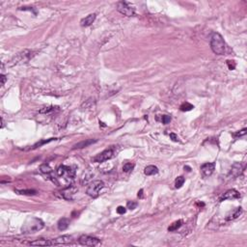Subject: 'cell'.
I'll return each mask as SVG.
<instances>
[{"mask_svg":"<svg viewBox=\"0 0 247 247\" xmlns=\"http://www.w3.org/2000/svg\"><path fill=\"white\" fill-rule=\"evenodd\" d=\"M210 48L215 54L223 55L226 50V45L223 37L219 33L215 32L211 35L210 38Z\"/></svg>","mask_w":247,"mask_h":247,"instance_id":"1","label":"cell"},{"mask_svg":"<svg viewBox=\"0 0 247 247\" xmlns=\"http://www.w3.org/2000/svg\"><path fill=\"white\" fill-rule=\"evenodd\" d=\"M45 227L44 221L37 217H32L28 219L22 227V233L24 234H30V233H36Z\"/></svg>","mask_w":247,"mask_h":247,"instance_id":"2","label":"cell"},{"mask_svg":"<svg viewBox=\"0 0 247 247\" xmlns=\"http://www.w3.org/2000/svg\"><path fill=\"white\" fill-rule=\"evenodd\" d=\"M104 187V183L103 181H94L89 184L86 193L92 198H97L99 195L100 190Z\"/></svg>","mask_w":247,"mask_h":247,"instance_id":"3","label":"cell"},{"mask_svg":"<svg viewBox=\"0 0 247 247\" xmlns=\"http://www.w3.org/2000/svg\"><path fill=\"white\" fill-rule=\"evenodd\" d=\"M57 175L61 178H64L67 181H73L75 177V170L70 166L61 165L57 169Z\"/></svg>","mask_w":247,"mask_h":247,"instance_id":"4","label":"cell"},{"mask_svg":"<svg viewBox=\"0 0 247 247\" xmlns=\"http://www.w3.org/2000/svg\"><path fill=\"white\" fill-rule=\"evenodd\" d=\"M114 157V151L112 149H107L104 152H101L100 154L97 155L96 157H94L92 158V161L97 163H101L104 161H106L110 158H112Z\"/></svg>","mask_w":247,"mask_h":247,"instance_id":"5","label":"cell"},{"mask_svg":"<svg viewBox=\"0 0 247 247\" xmlns=\"http://www.w3.org/2000/svg\"><path fill=\"white\" fill-rule=\"evenodd\" d=\"M117 11L126 15V16H132L134 15V9L132 7H130L129 5V3L126 2V1H121V2H118L117 4Z\"/></svg>","mask_w":247,"mask_h":247,"instance_id":"6","label":"cell"},{"mask_svg":"<svg viewBox=\"0 0 247 247\" xmlns=\"http://www.w3.org/2000/svg\"><path fill=\"white\" fill-rule=\"evenodd\" d=\"M78 242L81 245L84 246H97L100 243L98 237L95 236H87V235H83L78 238Z\"/></svg>","mask_w":247,"mask_h":247,"instance_id":"7","label":"cell"},{"mask_svg":"<svg viewBox=\"0 0 247 247\" xmlns=\"http://www.w3.org/2000/svg\"><path fill=\"white\" fill-rule=\"evenodd\" d=\"M215 169V163L214 162H208L201 166V172L204 177H209L214 173Z\"/></svg>","mask_w":247,"mask_h":247,"instance_id":"8","label":"cell"},{"mask_svg":"<svg viewBox=\"0 0 247 247\" xmlns=\"http://www.w3.org/2000/svg\"><path fill=\"white\" fill-rule=\"evenodd\" d=\"M77 192V188L74 186H69V187H67V188H65L61 194H62V197L68 201H72L73 199V195Z\"/></svg>","mask_w":247,"mask_h":247,"instance_id":"9","label":"cell"},{"mask_svg":"<svg viewBox=\"0 0 247 247\" xmlns=\"http://www.w3.org/2000/svg\"><path fill=\"white\" fill-rule=\"evenodd\" d=\"M240 197V194L238 191H236V189H229L227 190L222 196H221L220 201H224V200H234V199H237Z\"/></svg>","mask_w":247,"mask_h":247,"instance_id":"10","label":"cell"},{"mask_svg":"<svg viewBox=\"0 0 247 247\" xmlns=\"http://www.w3.org/2000/svg\"><path fill=\"white\" fill-rule=\"evenodd\" d=\"M30 245L33 246H50V245H55L53 240H45V238H41V240H36L34 241H31L29 243Z\"/></svg>","mask_w":247,"mask_h":247,"instance_id":"11","label":"cell"},{"mask_svg":"<svg viewBox=\"0 0 247 247\" xmlns=\"http://www.w3.org/2000/svg\"><path fill=\"white\" fill-rule=\"evenodd\" d=\"M96 20V14H90L88 15L87 16H85L84 19L81 20L80 21V25L83 27H87V26H90V25L95 21Z\"/></svg>","mask_w":247,"mask_h":247,"instance_id":"12","label":"cell"},{"mask_svg":"<svg viewBox=\"0 0 247 247\" xmlns=\"http://www.w3.org/2000/svg\"><path fill=\"white\" fill-rule=\"evenodd\" d=\"M242 171V166L240 163H235L231 169V171H230V174L229 176L230 177H233V178H236L237 176H240V173Z\"/></svg>","mask_w":247,"mask_h":247,"instance_id":"13","label":"cell"},{"mask_svg":"<svg viewBox=\"0 0 247 247\" xmlns=\"http://www.w3.org/2000/svg\"><path fill=\"white\" fill-rule=\"evenodd\" d=\"M72 240H73V237L71 236H68V235L58 236L55 238V240H53L55 244H67V243H70Z\"/></svg>","mask_w":247,"mask_h":247,"instance_id":"14","label":"cell"},{"mask_svg":"<svg viewBox=\"0 0 247 247\" xmlns=\"http://www.w3.org/2000/svg\"><path fill=\"white\" fill-rule=\"evenodd\" d=\"M97 142V140H93V139H87L85 141H81L77 144H75L73 149H81V148H85V147H88L90 146L91 144Z\"/></svg>","mask_w":247,"mask_h":247,"instance_id":"15","label":"cell"},{"mask_svg":"<svg viewBox=\"0 0 247 247\" xmlns=\"http://www.w3.org/2000/svg\"><path fill=\"white\" fill-rule=\"evenodd\" d=\"M69 224H70L69 219L66 218V217H63L58 221L57 225H58V229L60 230V231H65V230L69 227Z\"/></svg>","mask_w":247,"mask_h":247,"instance_id":"16","label":"cell"},{"mask_svg":"<svg viewBox=\"0 0 247 247\" xmlns=\"http://www.w3.org/2000/svg\"><path fill=\"white\" fill-rule=\"evenodd\" d=\"M242 214V209L240 207L236 208L235 210H233L231 214H230L228 216H227V220H234V219H236L238 216Z\"/></svg>","mask_w":247,"mask_h":247,"instance_id":"17","label":"cell"},{"mask_svg":"<svg viewBox=\"0 0 247 247\" xmlns=\"http://www.w3.org/2000/svg\"><path fill=\"white\" fill-rule=\"evenodd\" d=\"M144 173L145 175L147 176H152V175H155V174H157L158 173V168L155 165H149L145 168L144 170Z\"/></svg>","mask_w":247,"mask_h":247,"instance_id":"18","label":"cell"},{"mask_svg":"<svg viewBox=\"0 0 247 247\" xmlns=\"http://www.w3.org/2000/svg\"><path fill=\"white\" fill-rule=\"evenodd\" d=\"M183 225V221L182 220H177L175 222H173L171 225L168 227V231L169 232H174V231H177V230L180 228L181 226Z\"/></svg>","mask_w":247,"mask_h":247,"instance_id":"19","label":"cell"},{"mask_svg":"<svg viewBox=\"0 0 247 247\" xmlns=\"http://www.w3.org/2000/svg\"><path fill=\"white\" fill-rule=\"evenodd\" d=\"M40 170H41V172L42 174H46V175H50V174L52 173V169L49 167L48 164H42V165H41Z\"/></svg>","mask_w":247,"mask_h":247,"instance_id":"20","label":"cell"},{"mask_svg":"<svg viewBox=\"0 0 247 247\" xmlns=\"http://www.w3.org/2000/svg\"><path fill=\"white\" fill-rule=\"evenodd\" d=\"M194 108V106L189 104V103H183L181 106H180V109L182 110V111H190V110H192Z\"/></svg>","mask_w":247,"mask_h":247,"instance_id":"21","label":"cell"},{"mask_svg":"<svg viewBox=\"0 0 247 247\" xmlns=\"http://www.w3.org/2000/svg\"><path fill=\"white\" fill-rule=\"evenodd\" d=\"M183 183H184V178L183 176L178 177L175 181V187L176 188H181V187L183 185Z\"/></svg>","mask_w":247,"mask_h":247,"instance_id":"22","label":"cell"},{"mask_svg":"<svg viewBox=\"0 0 247 247\" xmlns=\"http://www.w3.org/2000/svg\"><path fill=\"white\" fill-rule=\"evenodd\" d=\"M55 108H57V107H55V106H48V107H44V108H42V109L40 110V113H42V114H47V113H50V112L54 111Z\"/></svg>","mask_w":247,"mask_h":247,"instance_id":"23","label":"cell"},{"mask_svg":"<svg viewBox=\"0 0 247 247\" xmlns=\"http://www.w3.org/2000/svg\"><path fill=\"white\" fill-rule=\"evenodd\" d=\"M19 194L21 195H35L37 192L35 190H31V189H27V190H15Z\"/></svg>","mask_w":247,"mask_h":247,"instance_id":"24","label":"cell"},{"mask_svg":"<svg viewBox=\"0 0 247 247\" xmlns=\"http://www.w3.org/2000/svg\"><path fill=\"white\" fill-rule=\"evenodd\" d=\"M52 140H56V138H50V139H48V140H41L40 142H38V143H36L35 145H34V149L39 148V147L42 146V145L46 144V143H48V142H50V141H52Z\"/></svg>","mask_w":247,"mask_h":247,"instance_id":"25","label":"cell"},{"mask_svg":"<svg viewBox=\"0 0 247 247\" xmlns=\"http://www.w3.org/2000/svg\"><path fill=\"white\" fill-rule=\"evenodd\" d=\"M133 168H134V164L133 163H126L123 166V170H124V172H126V173L130 172Z\"/></svg>","mask_w":247,"mask_h":247,"instance_id":"26","label":"cell"},{"mask_svg":"<svg viewBox=\"0 0 247 247\" xmlns=\"http://www.w3.org/2000/svg\"><path fill=\"white\" fill-rule=\"evenodd\" d=\"M126 207L130 210H134L136 207H137V203L134 202V201H129L126 204Z\"/></svg>","mask_w":247,"mask_h":247,"instance_id":"27","label":"cell"},{"mask_svg":"<svg viewBox=\"0 0 247 247\" xmlns=\"http://www.w3.org/2000/svg\"><path fill=\"white\" fill-rule=\"evenodd\" d=\"M161 121H162V123L164 125H167V124H169L170 122H171V117L168 116V115H163L162 119H161Z\"/></svg>","mask_w":247,"mask_h":247,"instance_id":"28","label":"cell"},{"mask_svg":"<svg viewBox=\"0 0 247 247\" xmlns=\"http://www.w3.org/2000/svg\"><path fill=\"white\" fill-rule=\"evenodd\" d=\"M126 210L125 207L120 206V207L117 208V212H118L119 214H126Z\"/></svg>","mask_w":247,"mask_h":247,"instance_id":"29","label":"cell"},{"mask_svg":"<svg viewBox=\"0 0 247 247\" xmlns=\"http://www.w3.org/2000/svg\"><path fill=\"white\" fill-rule=\"evenodd\" d=\"M246 129H243L242 130H240V131H238V132H236V133H235L234 135L235 136H236V137H240V136H243V135H245L246 134Z\"/></svg>","mask_w":247,"mask_h":247,"instance_id":"30","label":"cell"},{"mask_svg":"<svg viewBox=\"0 0 247 247\" xmlns=\"http://www.w3.org/2000/svg\"><path fill=\"white\" fill-rule=\"evenodd\" d=\"M227 65L230 70H235L236 68V63L234 61H227Z\"/></svg>","mask_w":247,"mask_h":247,"instance_id":"31","label":"cell"},{"mask_svg":"<svg viewBox=\"0 0 247 247\" xmlns=\"http://www.w3.org/2000/svg\"><path fill=\"white\" fill-rule=\"evenodd\" d=\"M170 138H171L173 141L175 142H178L179 141V138H178V136L175 134V133H170Z\"/></svg>","mask_w":247,"mask_h":247,"instance_id":"32","label":"cell"},{"mask_svg":"<svg viewBox=\"0 0 247 247\" xmlns=\"http://www.w3.org/2000/svg\"><path fill=\"white\" fill-rule=\"evenodd\" d=\"M0 78H1V85L3 86V85L5 84V82H6V80H7V77L4 74H1V75H0Z\"/></svg>","mask_w":247,"mask_h":247,"instance_id":"33","label":"cell"},{"mask_svg":"<svg viewBox=\"0 0 247 247\" xmlns=\"http://www.w3.org/2000/svg\"><path fill=\"white\" fill-rule=\"evenodd\" d=\"M138 197H139V198H142V197H143V189H140V190L138 191Z\"/></svg>","mask_w":247,"mask_h":247,"instance_id":"34","label":"cell"}]
</instances>
